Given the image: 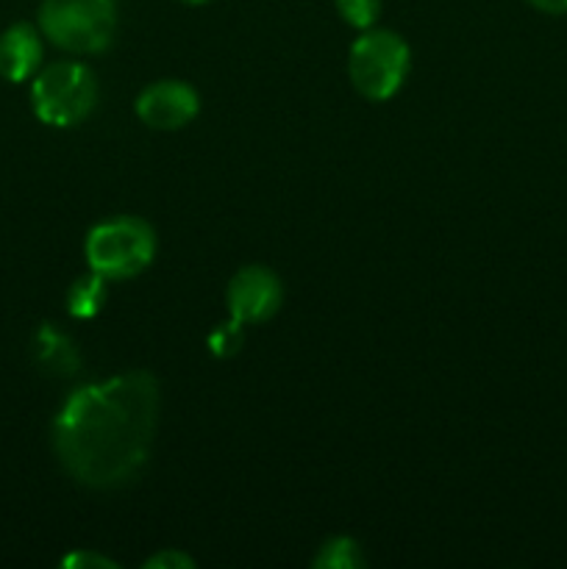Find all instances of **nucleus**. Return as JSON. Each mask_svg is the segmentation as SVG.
<instances>
[{"label":"nucleus","instance_id":"nucleus-2","mask_svg":"<svg viewBox=\"0 0 567 569\" xmlns=\"http://www.w3.org/2000/svg\"><path fill=\"white\" fill-rule=\"evenodd\" d=\"M156 228L145 217L120 214L89 228L83 256L89 270L106 281H131L156 259Z\"/></svg>","mask_w":567,"mask_h":569},{"label":"nucleus","instance_id":"nucleus-10","mask_svg":"<svg viewBox=\"0 0 567 569\" xmlns=\"http://www.w3.org/2000/svg\"><path fill=\"white\" fill-rule=\"evenodd\" d=\"M106 283L109 281L92 270H89V276L76 278V283L67 289V311H70V317H76V320H92V317H98L106 303V295H109Z\"/></svg>","mask_w":567,"mask_h":569},{"label":"nucleus","instance_id":"nucleus-6","mask_svg":"<svg viewBox=\"0 0 567 569\" xmlns=\"http://www.w3.org/2000/svg\"><path fill=\"white\" fill-rule=\"evenodd\" d=\"M284 303V283L276 270L248 264L231 276L226 287V306L231 320L242 326H261L272 320Z\"/></svg>","mask_w":567,"mask_h":569},{"label":"nucleus","instance_id":"nucleus-14","mask_svg":"<svg viewBox=\"0 0 567 569\" xmlns=\"http://www.w3.org/2000/svg\"><path fill=\"white\" fill-rule=\"evenodd\" d=\"M142 567L145 569H195L198 567V561H195L189 553H183V550L167 548V550H159L156 556H150Z\"/></svg>","mask_w":567,"mask_h":569},{"label":"nucleus","instance_id":"nucleus-15","mask_svg":"<svg viewBox=\"0 0 567 569\" xmlns=\"http://www.w3.org/2000/svg\"><path fill=\"white\" fill-rule=\"evenodd\" d=\"M61 567H67V569H117L120 565H117V561H111L109 556L94 553V550H76V553H70L61 559Z\"/></svg>","mask_w":567,"mask_h":569},{"label":"nucleus","instance_id":"nucleus-17","mask_svg":"<svg viewBox=\"0 0 567 569\" xmlns=\"http://www.w3.org/2000/svg\"><path fill=\"white\" fill-rule=\"evenodd\" d=\"M183 6H206V3H211V0H181Z\"/></svg>","mask_w":567,"mask_h":569},{"label":"nucleus","instance_id":"nucleus-3","mask_svg":"<svg viewBox=\"0 0 567 569\" xmlns=\"http://www.w3.org/2000/svg\"><path fill=\"white\" fill-rule=\"evenodd\" d=\"M37 26L64 53L94 56L115 42L120 11L117 0H42Z\"/></svg>","mask_w":567,"mask_h":569},{"label":"nucleus","instance_id":"nucleus-1","mask_svg":"<svg viewBox=\"0 0 567 569\" xmlns=\"http://www.w3.org/2000/svg\"><path fill=\"white\" fill-rule=\"evenodd\" d=\"M161 415L153 372L128 370L72 389L50 426L61 470L83 489L111 492L148 467Z\"/></svg>","mask_w":567,"mask_h":569},{"label":"nucleus","instance_id":"nucleus-13","mask_svg":"<svg viewBox=\"0 0 567 569\" xmlns=\"http://www.w3.org/2000/svg\"><path fill=\"white\" fill-rule=\"evenodd\" d=\"M242 339H245V326L237 320H228L222 326H217L209 337V350L211 356L217 359H231L242 350Z\"/></svg>","mask_w":567,"mask_h":569},{"label":"nucleus","instance_id":"nucleus-8","mask_svg":"<svg viewBox=\"0 0 567 569\" xmlns=\"http://www.w3.org/2000/svg\"><path fill=\"white\" fill-rule=\"evenodd\" d=\"M44 61V37L39 26L14 22L0 31V78L9 83L31 81Z\"/></svg>","mask_w":567,"mask_h":569},{"label":"nucleus","instance_id":"nucleus-4","mask_svg":"<svg viewBox=\"0 0 567 569\" xmlns=\"http://www.w3.org/2000/svg\"><path fill=\"white\" fill-rule=\"evenodd\" d=\"M98 98V76L83 61H53L31 78V109L50 128L81 126Z\"/></svg>","mask_w":567,"mask_h":569},{"label":"nucleus","instance_id":"nucleus-12","mask_svg":"<svg viewBox=\"0 0 567 569\" xmlns=\"http://www.w3.org/2000/svg\"><path fill=\"white\" fill-rule=\"evenodd\" d=\"M342 22H348L356 31H367L381 17V0H334Z\"/></svg>","mask_w":567,"mask_h":569},{"label":"nucleus","instance_id":"nucleus-11","mask_svg":"<svg viewBox=\"0 0 567 569\" xmlns=\"http://www.w3.org/2000/svg\"><path fill=\"white\" fill-rule=\"evenodd\" d=\"M365 565V550L354 537H331L317 548V556L311 559L315 569H361Z\"/></svg>","mask_w":567,"mask_h":569},{"label":"nucleus","instance_id":"nucleus-7","mask_svg":"<svg viewBox=\"0 0 567 569\" xmlns=\"http://www.w3.org/2000/svg\"><path fill=\"white\" fill-rule=\"evenodd\" d=\"M133 111L153 131H181L198 117L200 94L181 78H159L137 94Z\"/></svg>","mask_w":567,"mask_h":569},{"label":"nucleus","instance_id":"nucleus-9","mask_svg":"<svg viewBox=\"0 0 567 569\" xmlns=\"http://www.w3.org/2000/svg\"><path fill=\"white\" fill-rule=\"evenodd\" d=\"M31 356L33 365H37L44 376L72 378L81 370V353H78L76 342H72L64 331H59L53 322H42V326L33 331Z\"/></svg>","mask_w":567,"mask_h":569},{"label":"nucleus","instance_id":"nucleus-5","mask_svg":"<svg viewBox=\"0 0 567 569\" xmlns=\"http://www.w3.org/2000/svg\"><path fill=\"white\" fill-rule=\"evenodd\" d=\"M411 70V50L400 33L367 28L356 37L348 53V76L356 92L372 103L395 98Z\"/></svg>","mask_w":567,"mask_h":569},{"label":"nucleus","instance_id":"nucleus-16","mask_svg":"<svg viewBox=\"0 0 567 569\" xmlns=\"http://www.w3.org/2000/svg\"><path fill=\"white\" fill-rule=\"evenodd\" d=\"M531 9L543 11V14L550 17H565L567 14V0H526Z\"/></svg>","mask_w":567,"mask_h":569}]
</instances>
